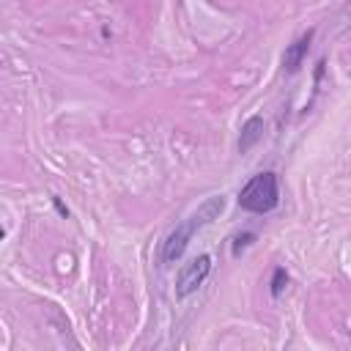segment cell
Masks as SVG:
<instances>
[{"instance_id":"obj_5","label":"cell","mask_w":351,"mask_h":351,"mask_svg":"<svg viewBox=\"0 0 351 351\" xmlns=\"http://www.w3.org/2000/svg\"><path fill=\"white\" fill-rule=\"evenodd\" d=\"M263 137V118L261 115H252V118H247L244 121V126H241V137H239V151L241 154H247L258 140Z\"/></svg>"},{"instance_id":"obj_9","label":"cell","mask_w":351,"mask_h":351,"mask_svg":"<svg viewBox=\"0 0 351 351\" xmlns=\"http://www.w3.org/2000/svg\"><path fill=\"white\" fill-rule=\"evenodd\" d=\"M3 239H5V230H3V228H0V241H3Z\"/></svg>"},{"instance_id":"obj_6","label":"cell","mask_w":351,"mask_h":351,"mask_svg":"<svg viewBox=\"0 0 351 351\" xmlns=\"http://www.w3.org/2000/svg\"><path fill=\"white\" fill-rule=\"evenodd\" d=\"M269 285H271V288H269V293L277 299V296L285 291V285H288V271H285L282 266H277V269H274V274H271V282H269Z\"/></svg>"},{"instance_id":"obj_4","label":"cell","mask_w":351,"mask_h":351,"mask_svg":"<svg viewBox=\"0 0 351 351\" xmlns=\"http://www.w3.org/2000/svg\"><path fill=\"white\" fill-rule=\"evenodd\" d=\"M310 41H313V30L302 33V36H299L293 44H288V49H285V55H282V69H285L288 74L299 71V66H302V63H304V58H307Z\"/></svg>"},{"instance_id":"obj_2","label":"cell","mask_w":351,"mask_h":351,"mask_svg":"<svg viewBox=\"0 0 351 351\" xmlns=\"http://www.w3.org/2000/svg\"><path fill=\"white\" fill-rule=\"evenodd\" d=\"M277 203H280V181L271 170L252 176L239 192V206L252 214H269L277 208Z\"/></svg>"},{"instance_id":"obj_7","label":"cell","mask_w":351,"mask_h":351,"mask_svg":"<svg viewBox=\"0 0 351 351\" xmlns=\"http://www.w3.org/2000/svg\"><path fill=\"white\" fill-rule=\"evenodd\" d=\"M250 241H252V233H244V236H236V244H233V255H239V252H241V250H244V247H247Z\"/></svg>"},{"instance_id":"obj_1","label":"cell","mask_w":351,"mask_h":351,"mask_svg":"<svg viewBox=\"0 0 351 351\" xmlns=\"http://www.w3.org/2000/svg\"><path fill=\"white\" fill-rule=\"evenodd\" d=\"M222 211H225V197H222V195H214V197H208L192 217H186L181 225H176V228L167 233V239L162 241V263H176V261L184 255V250L189 247L192 236H195L200 228L211 225Z\"/></svg>"},{"instance_id":"obj_8","label":"cell","mask_w":351,"mask_h":351,"mask_svg":"<svg viewBox=\"0 0 351 351\" xmlns=\"http://www.w3.org/2000/svg\"><path fill=\"white\" fill-rule=\"evenodd\" d=\"M55 206H58V211H60V214H63V217H69V208H66V206H63V203H60V200H58V197H55Z\"/></svg>"},{"instance_id":"obj_3","label":"cell","mask_w":351,"mask_h":351,"mask_svg":"<svg viewBox=\"0 0 351 351\" xmlns=\"http://www.w3.org/2000/svg\"><path fill=\"white\" fill-rule=\"evenodd\" d=\"M208 274H211V255H197L195 261H189L181 271H178V277H176V296L178 299H186V296H192L206 280H208Z\"/></svg>"}]
</instances>
